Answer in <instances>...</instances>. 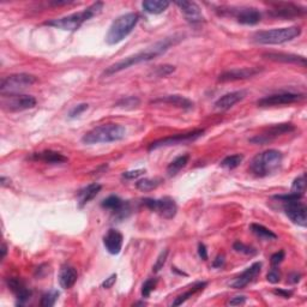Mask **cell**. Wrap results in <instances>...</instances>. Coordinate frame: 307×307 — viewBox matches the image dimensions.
I'll return each instance as SVG.
<instances>
[{
  "instance_id": "6da1fadb",
  "label": "cell",
  "mask_w": 307,
  "mask_h": 307,
  "mask_svg": "<svg viewBox=\"0 0 307 307\" xmlns=\"http://www.w3.org/2000/svg\"><path fill=\"white\" fill-rule=\"evenodd\" d=\"M181 40H183V36H181V35H174V36L163 38V40L159 41V42L154 43L150 47L145 48L144 51L138 52V53H136L134 55H128V57H126L125 59H121V60L117 61L115 64L111 65L109 68L104 70L102 73V77L113 76L115 73L123 71V70H126L134 65L152 60V59L165 54L170 47L174 46V45L179 43Z\"/></svg>"
},
{
  "instance_id": "7a4b0ae2",
  "label": "cell",
  "mask_w": 307,
  "mask_h": 307,
  "mask_svg": "<svg viewBox=\"0 0 307 307\" xmlns=\"http://www.w3.org/2000/svg\"><path fill=\"white\" fill-rule=\"evenodd\" d=\"M102 9H103V3L96 2L81 12L72 13V15L61 17V18L47 20V22L45 23V26L54 27L61 30L75 31L78 29L83 23L86 22V20H89L90 18H93V17L99 15V13L102 11Z\"/></svg>"
},
{
  "instance_id": "3957f363",
  "label": "cell",
  "mask_w": 307,
  "mask_h": 307,
  "mask_svg": "<svg viewBox=\"0 0 307 307\" xmlns=\"http://www.w3.org/2000/svg\"><path fill=\"white\" fill-rule=\"evenodd\" d=\"M283 155L275 149H269L254 156L250 163V170L256 177L264 178L276 172L281 167Z\"/></svg>"
},
{
  "instance_id": "277c9868",
  "label": "cell",
  "mask_w": 307,
  "mask_h": 307,
  "mask_svg": "<svg viewBox=\"0 0 307 307\" xmlns=\"http://www.w3.org/2000/svg\"><path fill=\"white\" fill-rule=\"evenodd\" d=\"M126 128L118 124H106L94 127L93 130L86 132L82 137V142L84 144L93 145L100 143H112L118 142L125 138Z\"/></svg>"
},
{
  "instance_id": "5b68a950",
  "label": "cell",
  "mask_w": 307,
  "mask_h": 307,
  "mask_svg": "<svg viewBox=\"0 0 307 307\" xmlns=\"http://www.w3.org/2000/svg\"><path fill=\"white\" fill-rule=\"evenodd\" d=\"M301 34L300 27H287L276 28V29H269L257 31L252 38L256 43L259 45H282L294 40Z\"/></svg>"
},
{
  "instance_id": "8992f818",
  "label": "cell",
  "mask_w": 307,
  "mask_h": 307,
  "mask_svg": "<svg viewBox=\"0 0 307 307\" xmlns=\"http://www.w3.org/2000/svg\"><path fill=\"white\" fill-rule=\"evenodd\" d=\"M138 20L139 16L135 12L125 13V15L118 17L112 23L109 29H108V33L106 35V42L108 45H117L121 42L135 29Z\"/></svg>"
},
{
  "instance_id": "52a82bcc",
  "label": "cell",
  "mask_w": 307,
  "mask_h": 307,
  "mask_svg": "<svg viewBox=\"0 0 307 307\" xmlns=\"http://www.w3.org/2000/svg\"><path fill=\"white\" fill-rule=\"evenodd\" d=\"M37 82V78L29 73H13L5 77L0 83V93L2 95L18 94L22 90L29 88Z\"/></svg>"
},
{
  "instance_id": "ba28073f",
  "label": "cell",
  "mask_w": 307,
  "mask_h": 307,
  "mask_svg": "<svg viewBox=\"0 0 307 307\" xmlns=\"http://www.w3.org/2000/svg\"><path fill=\"white\" fill-rule=\"evenodd\" d=\"M143 204L150 210L159 214L161 217L166 220H172L177 215L178 205L176 201L169 197H163L160 200H154V198H145Z\"/></svg>"
},
{
  "instance_id": "9c48e42d",
  "label": "cell",
  "mask_w": 307,
  "mask_h": 307,
  "mask_svg": "<svg viewBox=\"0 0 307 307\" xmlns=\"http://www.w3.org/2000/svg\"><path fill=\"white\" fill-rule=\"evenodd\" d=\"M3 108L10 112H20L30 109L36 106V99L30 95H22V94H10V95H2Z\"/></svg>"
},
{
  "instance_id": "30bf717a",
  "label": "cell",
  "mask_w": 307,
  "mask_h": 307,
  "mask_svg": "<svg viewBox=\"0 0 307 307\" xmlns=\"http://www.w3.org/2000/svg\"><path fill=\"white\" fill-rule=\"evenodd\" d=\"M203 134H204V130H196L192 132H187V134H179V135L170 136V137H166V138L159 139V141L150 143V145L148 146V150L149 151H151V150L163 148V146L186 144V143L196 141V139L202 137Z\"/></svg>"
},
{
  "instance_id": "8fae6325",
  "label": "cell",
  "mask_w": 307,
  "mask_h": 307,
  "mask_svg": "<svg viewBox=\"0 0 307 307\" xmlns=\"http://www.w3.org/2000/svg\"><path fill=\"white\" fill-rule=\"evenodd\" d=\"M294 126L292 124H277V125H273V126L268 127L267 130L261 132V134L254 136L250 139L251 143L253 144H258V145H264L268 144V143L273 142L274 139H276L280 136L284 135V134H289V132L294 131Z\"/></svg>"
},
{
  "instance_id": "7c38bea8",
  "label": "cell",
  "mask_w": 307,
  "mask_h": 307,
  "mask_svg": "<svg viewBox=\"0 0 307 307\" xmlns=\"http://www.w3.org/2000/svg\"><path fill=\"white\" fill-rule=\"evenodd\" d=\"M305 95L303 94H294V93H280L273 94V95L265 96L263 99L258 100L257 104L259 107H275L282 106V104H291L294 102H299L302 100Z\"/></svg>"
},
{
  "instance_id": "4fadbf2b",
  "label": "cell",
  "mask_w": 307,
  "mask_h": 307,
  "mask_svg": "<svg viewBox=\"0 0 307 307\" xmlns=\"http://www.w3.org/2000/svg\"><path fill=\"white\" fill-rule=\"evenodd\" d=\"M284 212L293 223L300 227L307 226V209L306 205L298 201L284 202Z\"/></svg>"
},
{
  "instance_id": "5bb4252c",
  "label": "cell",
  "mask_w": 307,
  "mask_h": 307,
  "mask_svg": "<svg viewBox=\"0 0 307 307\" xmlns=\"http://www.w3.org/2000/svg\"><path fill=\"white\" fill-rule=\"evenodd\" d=\"M227 11L234 16L239 23L246 26H254L261 19L260 12L254 8H230Z\"/></svg>"
},
{
  "instance_id": "9a60e30c",
  "label": "cell",
  "mask_w": 307,
  "mask_h": 307,
  "mask_svg": "<svg viewBox=\"0 0 307 307\" xmlns=\"http://www.w3.org/2000/svg\"><path fill=\"white\" fill-rule=\"evenodd\" d=\"M260 72L257 68H243V69H233L226 71L218 76L220 82H235L243 81V79L251 78Z\"/></svg>"
},
{
  "instance_id": "2e32d148",
  "label": "cell",
  "mask_w": 307,
  "mask_h": 307,
  "mask_svg": "<svg viewBox=\"0 0 307 307\" xmlns=\"http://www.w3.org/2000/svg\"><path fill=\"white\" fill-rule=\"evenodd\" d=\"M176 5L180 9V11L184 13L185 18L190 23H200L204 19L202 10L196 3L180 0V2H176Z\"/></svg>"
},
{
  "instance_id": "e0dca14e",
  "label": "cell",
  "mask_w": 307,
  "mask_h": 307,
  "mask_svg": "<svg viewBox=\"0 0 307 307\" xmlns=\"http://www.w3.org/2000/svg\"><path fill=\"white\" fill-rule=\"evenodd\" d=\"M303 13H305V8H300V6L294 4H287V3H284V4H276L270 11V15L275 17V18L286 19L294 18V17L303 15Z\"/></svg>"
},
{
  "instance_id": "ac0fdd59",
  "label": "cell",
  "mask_w": 307,
  "mask_h": 307,
  "mask_svg": "<svg viewBox=\"0 0 307 307\" xmlns=\"http://www.w3.org/2000/svg\"><path fill=\"white\" fill-rule=\"evenodd\" d=\"M8 286L11 289V292L16 295L17 298V305L22 306L27 301H29L31 298V291L29 288H27V286L24 282L18 277H11L8 280Z\"/></svg>"
},
{
  "instance_id": "d6986e66",
  "label": "cell",
  "mask_w": 307,
  "mask_h": 307,
  "mask_svg": "<svg viewBox=\"0 0 307 307\" xmlns=\"http://www.w3.org/2000/svg\"><path fill=\"white\" fill-rule=\"evenodd\" d=\"M260 269H261V263L260 261H256V263H253L250 268H247L244 273L240 274L239 276L236 277L232 283H230V286L235 289L245 288L246 286L249 284L250 282H252L253 278L260 273Z\"/></svg>"
},
{
  "instance_id": "ffe728a7",
  "label": "cell",
  "mask_w": 307,
  "mask_h": 307,
  "mask_svg": "<svg viewBox=\"0 0 307 307\" xmlns=\"http://www.w3.org/2000/svg\"><path fill=\"white\" fill-rule=\"evenodd\" d=\"M123 243L124 236L117 229H109L107 234L103 236V245L111 254L120 253L121 249H123Z\"/></svg>"
},
{
  "instance_id": "44dd1931",
  "label": "cell",
  "mask_w": 307,
  "mask_h": 307,
  "mask_svg": "<svg viewBox=\"0 0 307 307\" xmlns=\"http://www.w3.org/2000/svg\"><path fill=\"white\" fill-rule=\"evenodd\" d=\"M247 95L246 90H238V92H232L226 94L220 97V99L215 102V108L218 111H227L229 108H232L234 104H236L240 101H243Z\"/></svg>"
},
{
  "instance_id": "7402d4cb",
  "label": "cell",
  "mask_w": 307,
  "mask_h": 307,
  "mask_svg": "<svg viewBox=\"0 0 307 307\" xmlns=\"http://www.w3.org/2000/svg\"><path fill=\"white\" fill-rule=\"evenodd\" d=\"M265 59H269L271 61L276 62H284V64H296L301 65L302 68L306 66V58L301 55L289 54V53H265L263 54Z\"/></svg>"
},
{
  "instance_id": "603a6c76",
  "label": "cell",
  "mask_w": 307,
  "mask_h": 307,
  "mask_svg": "<svg viewBox=\"0 0 307 307\" xmlns=\"http://www.w3.org/2000/svg\"><path fill=\"white\" fill-rule=\"evenodd\" d=\"M31 160H36V161H42L46 163H52V165H59V163L68 162V158L58 151L53 150H45L41 152H34L30 156Z\"/></svg>"
},
{
  "instance_id": "cb8c5ba5",
  "label": "cell",
  "mask_w": 307,
  "mask_h": 307,
  "mask_svg": "<svg viewBox=\"0 0 307 307\" xmlns=\"http://www.w3.org/2000/svg\"><path fill=\"white\" fill-rule=\"evenodd\" d=\"M151 103L154 104L165 103V104H169V106L181 108V109H191V108H193V102H192V101L180 95H168V96L161 97V99L154 100L151 101Z\"/></svg>"
},
{
  "instance_id": "d4e9b609",
  "label": "cell",
  "mask_w": 307,
  "mask_h": 307,
  "mask_svg": "<svg viewBox=\"0 0 307 307\" xmlns=\"http://www.w3.org/2000/svg\"><path fill=\"white\" fill-rule=\"evenodd\" d=\"M77 278H78V274L77 270L73 267H62L59 273V284L62 289H70L75 286Z\"/></svg>"
},
{
  "instance_id": "484cf974",
  "label": "cell",
  "mask_w": 307,
  "mask_h": 307,
  "mask_svg": "<svg viewBox=\"0 0 307 307\" xmlns=\"http://www.w3.org/2000/svg\"><path fill=\"white\" fill-rule=\"evenodd\" d=\"M101 205L102 208L108 209L115 214H120L121 216H125L124 211H128L127 203H124V201H121L118 196H109L101 203Z\"/></svg>"
},
{
  "instance_id": "4316f807",
  "label": "cell",
  "mask_w": 307,
  "mask_h": 307,
  "mask_svg": "<svg viewBox=\"0 0 307 307\" xmlns=\"http://www.w3.org/2000/svg\"><path fill=\"white\" fill-rule=\"evenodd\" d=\"M101 188H102V186H101L100 184H92V185H88V186L79 191V193H78L79 208L84 207L85 204H88L90 201L94 200V198L99 194Z\"/></svg>"
},
{
  "instance_id": "83f0119b",
  "label": "cell",
  "mask_w": 307,
  "mask_h": 307,
  "mask_svg": "<svg viewBox=\"0 0 307 307\" xmlns=\"http://www.w3.org/2000/svg\"><path fill=\"white\" fill-rule=\"evenodd\" d=\"M169 6V2L167 0H145L142 3V8L145 12L151 15H160L165 12Z\"/></svg>"
},
{
  "instance_id": "f1b7e54d",
  "label": "cell",
  "mask_w": 307,
  "mask_h": 307,
  "mask_svg": "<svg viewBox=\"0 0 307 307\" xmlns=\"http://www.w3.org/2000/svg\"><path fill=\"white\" fill-rule=\"evenodd\" d=\"M251 230H252L254 235L261 240H265V242H273V240L277 239V235L275 234L273 230H270L261 225H258V223H252L251 225Z\"/></svg>"
},
{
  "instance_id": "f546056e",
  "label": "cell",
  "mask_w": 307,
  "mask_h": 307,
  "mask_svg": "<svg viewBox=\"0 0 307 307\" xmlns=\"http://www.w3.org/2000/svg\"><path fill=\"white\" fill-rule=\"evenodd\" d=\"M188 161H190V155H187V154L186 155H181L176 160H173V161L168 165V167H167V173H168V176L169 177L177 176V174L179 173L184 167H186Z\"/></svg>"
},
{
  "instance_id": "4dcf8cb0",
  "label": "cell",
  "mask_w": 307,
  "mask_h": 307,
  "mask_svg": "<svg viewBox=\"0 0 307 307\" xmlns=\"http://www.w3.org/2000/svg\"><path fill=\"white\" fill-rule=\"evenodd\" d=\"M205 287H207V282H197L196 284L192 286V288L190 289V291H187L186 293H184V294H181V295L178 296V298L173 301L172 305L173 306H179V305H181V303H184L188 298H191L192 295H194L198 292L203 291V289Z\"/></svg>"
},
{
  "instance_id": "1f68e13d",
  "label": "cell",
  "mask_w": 307,
  "mask_h": 307,
  "mask_svg": "<svg viewBox=\"0 0 307 307\" xmlns=\"http://www.w3.org/2000/svg\"><path fill=\"white\" fill-rule=\"evenodd\" d=\"M161 183L162 179H160V178H156V179H149V178H146V179L137 181V183H136V187H137L139 191L149 192L155 190L156 187H159Z\"/></svg>"
},
{
  "instance_id": "d6a6232c",
  "label": "cell",
  "mask_w": 307,
  "mask_h": 307,
  "mask_svg": "<svg viewBox=\"0 0 307 307\" xmlns=\"http://www.w3.org/2000/svg\"><path fill=\"white\" fill-rule=\"evenodd\" d=\"M139 104H141V101H139L138 97L127 96L120 99L117 103L114 104V106L118 108H123V109H135V108H137L139 106Z\"/></svg>"
},
{
  "instance_id": "836d02e7",
  "label": "cell",
  "mask_w": 307,
  "mask_h": 307,
  "mask_svg": "<svg viewBox=\"0 0 307 307\" xmlns=\"http://www.w3.org/2000/svg\"><path fill=\"white\" fill-rule=\"evenodd\" d=\"M244 156L240 155V154H235V155H230L227 156L221 161V167L227 169H234L236 167L240 166V163L243 162Z\"/></svg>"
},
{
  "instance_id": "e575fe53",
  "label": "cell",
  "mask_w": 307,
  "mask_h": 307,
  "mask_svg": "<svg viewBox=\"0 0 307 307\" xmlns=\"http://www.w3.org/2000/svg\"><path fill=\"white\" fill-rule=\"evenodd\" d=\"M306 191V174L302 173L301 176H299L296 179L293 181L292 185V193H296L300 194V196H303Z\"/></svg>"
},
{
  "instance_id": "d590c367",
  "label": "cell",
  "mask_w": 307,
  "mask_h": 307,
  "mask_svg": "<svg viewBox=\"0 0 307 307\" xmlns=\"http://www.w3.org/2000/svg\"><path fill=\"white\" fill-rule=\"evenodd\" d=\"M59 295H60V293H59L57 289H52L46 294H43L42 299H41L40 305L42 307H52L55 305V302H57V300L59 298Z\"/></svg>"
},
{
  "instance_id": "8d00e7d4",
  "label": "cell",
  "mask_w": 307,
  "mask_h": 307,
  "mask_svg": "<svg viewBox=\"0 0 307 307\" xmlns=\"http://www.w3.org/2000/svg\"><path fill=\"white\" fill-rule=\"evenodd\" d=\"M176 71V66L172 65H161L158 66L156 69H154L151 75L154 77H158V78H162V77H167Z\"/></svg>"
},
{
  "instance_id": "74e56055",
  "label": "cell",
  "mask_w": 307,
  "mask_h": 307,
  "mask_svg": "<svg viewBox=\"0 0 307 307\" xmlns=\"http://www.w3.org/2000/svg\"><path fill=\"white\" fill-rule=\"evenodd\" d=\"M156 283H158V280H156V278H149V280H146L144 283H143V287H142L143 298H148V296L151 294V292L156 287Z\"/></svg>"
},
{
  "instance_id": "f35d334b",
  "label": "cell",
  "mask_w": 307,
  "mask_h": 307,
  "mask_svg": "<svg viewBox=\"0 0 307 307\" xmlns=\"http://www.w3.org/2000/svg\"><path fill=\"white\" fill-rule=\"evenodd\" d=\"M233 249H234L236 252L247 254V256H253V254L257 253V251L253 249V247H250L245 245V244L242 242H235L234 245H233Z\"/></svg>"
},
{
  "instance_id": "ab89813d",
  "label": "cell",
  "mask_w": 307,
  "mask_h": 307,
  "mask_svg": "<svg viewBox=\"0 0 307 307\" xmlns=\"http://www.w3.org/2000/svg\"><path fill=\"white\" fill-rule=\"evenodd\" d=\"M167 257H168V250H163L161 253H160V256L158 257V260H156V263L154 264L152 267V271L154 273H158V271L161 270V269L163 268V265H165L166 260H167Z\"/></svg>"
},
{
  "instance_id": "60d3db41",
  "label": "cell",
  "mask_w": 307,
  "mask_h": 307,
  "mask_svg": "<svg viewBox=\"0 0 307 307\" xmlns=\"http://www.w3.org/2000/svg\"><path fill=\"white\" fill-rule=\"evenodd\" d=\"M267 280L270 282V283H278L281 280V274H280V270L276 268H273L271 269L270 271H269L268 275H267Z\"/></svg>"
},
{
  "instance_id": "b9f144b4",
  "label": "cell",
  "mask_w": 307,
  "mask_h": 307,
  "mask_svg": "<svg viewBox=\"0 0 307 307\" xmlns=\"http://www.w3.org/2000/svg\"><path fill=\"white\" fill-rule=\"evenodd\" d=\"M145 173V169H135V170H128V172H124L123 173V179L126 180H135L137 179L138 177L143 176Z\"/></svg>"
},
{
  "instance_id": "7bdbcfd3",
  "label": "cell",
  "mask_w": 307,
  "mask_h": 307,
  "mask_svg": "<svg viewBox=\"0 0 307 307\" xmlns=\"http://www.w3.org/2000/svg\"><path fill=\"white\" fill-rule=\"evenodd\" d=\"M88 103H81V104H77V106H75L72 108L71 111H70V118H76L78 117V115H81L83 112H85L86 109H88Z\"/></svg>"
},
{
  "instance_id": "ee69618b",
  "label": "cell",
  "mask_w": 307,
  "mask_h": 307,
  "mask_svg": "<svg viewBox=\"0 0 307 307\" xmlns=\"http://www.w3.org/2000/svg\"><path fill=\"white\" fill-rule=\"evenodd\" d=\"M284 256H286V253H284L283 250H281V251H278V252L274 253L273 256H271V264L278 265L280 263H282V260L284 259Z\"/></svg>"
},
{
  "instance_id": "f6af8a7d",
  "label": "cell",
  "mask_w": 307,
  "mask_h": 307,
  "mask_svg": "<svg viewBox=\"0 0 307 307\" xmlns=\"http://www.w3.org/2000/svg\"><path fill=\"white\" fill-rule=\"evenodd\" d=\"M246 301V296L244 295H238V296H234V298H232L228 301V305L230 306H239V305H244Z\"/></svg>"
},
{
  "instance_id": "bcb514c9",
  "label": "cell",
  "mask_w": 307,
  "mask_h": 307,
  "mask_svg": "<svg viewBox=\"0 0 307 307\" xmlns=\"http://www.w3.org/2000/svg\"><path fill=\"white\" fill-rule=\"evenodd\" d=\"M115 280H117V275H115V274L111 275V276L108 278H106V281H104L102 283V288H104V289L112 288V287H113V284L115 283Z\"/></svg>"
},
{
  "instance_id": "7dc6e473",
  "label": "cell",
  "mask_w": 307,
  "mask_h": 307,
  "mask_svg": "<svg viewBox=\"0 0 307 307\" xmlns=\"http://www.w3.org/2000/svg\"><path fill=\"white\" fill-rule=\"evenodd\" d=\"M198 254H200V257L203 260L208 259V250L204 244H200V245H198Z\"/></svg>"
},
{
  "instance_id": "c3c4849f",
  "label": "cell",
  "mask_w": 307,
  "mask_h": 307,
  "mask_svg": "<svg viewBox=\"0 0 307 307\" xmlns=\"http://www.w3.org/2000/svg\"><path fill=\"white\" fill-rule=\"evenodd\" d=\"M225 256L223 254H218L217 257H216V259L212 261V267L214 268H222L223 264H225Z\"/></svg>"
},
{
  "instance_id": "681fc988",
  "label": "cell",
  "mask_w": 307,
  "mask_h": 307,
  "mask_svg": "<svg viewBox=\"0 0 307 307\" xmlns=\"http://www.w3.org/2000/svg\"><path fill=\"white\" fill-rule=\"evenodd\" d=\"M274 293H275V294H277V295L283 296V298H286V299H288L289 296L292 295V292H288V291H275Z\"/></svg>"
},
{
  "instance_id": "f907efd6",
  "label": "cell",
  "mask_w": 307,
  "mask_h": 307,
  "mask_svg": "<svg viewBox=\"0 0 307 307\" xmlns=\"http://www.w3.org/2000/svg\"><path fill=\"white\" fill-rule=\"evenodd\" d=\"M73 2H71V0H64V2H51L52 5L54 6H60V5H69V4H72Z\"/></svg>"
},
{
  "instance_id": "816d5d0a",
  "label": "cell",
  "mask_w": 307,
  "mask_h": 307,
  "mask_svg": "<svg viewBox=\"0 0 307 307\" xmlns=\"http://www.w3.org/2000/svg\"><path fill=\"white\" fill-rule=\"evenodd\" d=\"M0 251H2V259H4L5 256H6V253H8V247H6L5 244H3V245H2V250H0Z\"/></svg>"
},
{
  "instance_id": "f5cc1de1",
  "label": "cell",
  "mask_w": 307,
  "mask_h": 307,
  "mask_svg": "<svg viewBox=\"0 0 307 307\" xmlns=\"http://www.w3.org/2000/svg\"><path fill=\"white\" fill-rule=\"evenodd\" d=\"M300 277H301V276H300V275L294 274V275H292L291 277H289V278H292V280H289V281L293 282V283H296V282L300 281Z\"/></svg>"
},
{
  "instance_id": "db71d44e",
  "label": "cell",
  "mask_w": 307,
  "mask_h": 307,
  "mask_svg": "<svg viewBox=\"0 0 307 307\" xmlns=\"http://www.w3.org/2000/svg\"><path fill=\"white\" fill-rule=\"evenodd\" d=\"M0 181H2L3 186H6V185H8V181H10V179H6L5 177H2V180H0Z\"/></svg>"
}]
</instances>
